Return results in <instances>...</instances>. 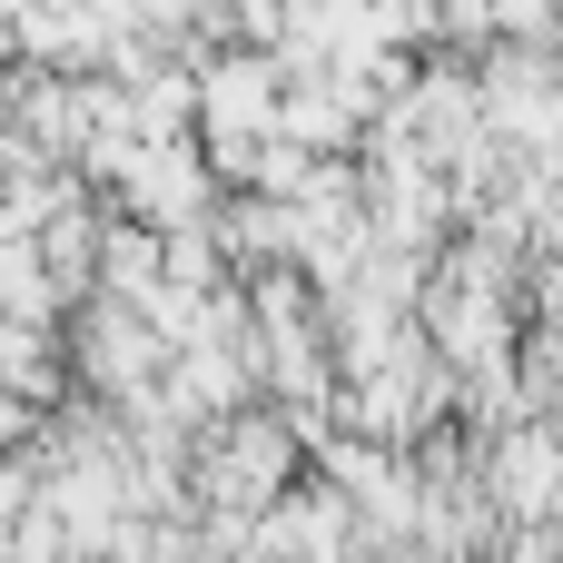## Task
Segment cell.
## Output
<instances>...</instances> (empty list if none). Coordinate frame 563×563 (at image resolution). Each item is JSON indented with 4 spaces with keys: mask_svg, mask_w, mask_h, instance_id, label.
<instances>
[{
    "mask_svg": "<svg viewBox=\"0 0 563 563\" xmlns=\"http://www.w3.org/2000/svg\"><path fill=\"white\" fill-rule=\"evenodd\" d=\"M0 445H30V406L20 396H0Z\"/></svg>",
    "mask_w": 563,
    "mask_h": 563,
    "instance_id": "cell-2",
    "label": "cell"
},
{
    "mask_svg": "<svg viewBox=\"0 0 563 563\" xmlns=\"http://www.w3.org/2000/svg\"><path fill=\"white\" fill-rule=\"evenodd\" d=\"M0 396H20L30 416L59 396V336H49V327H20V317H0Z\"/></svg>",
    "mask_w": 563,
    "mask_h": 563,
    "instance_id": "cell-1",
    "label": "cell"
}]
</instances>
